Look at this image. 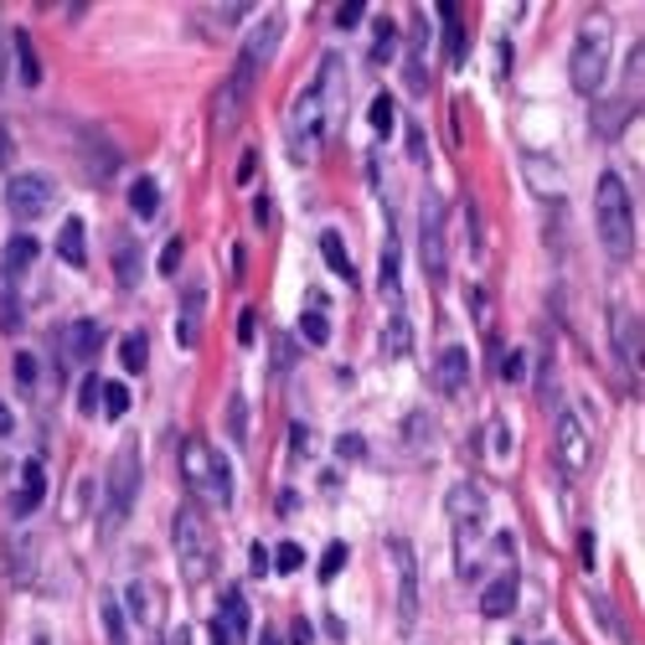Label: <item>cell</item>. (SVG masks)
<instances>
[{
	"label": "cell",
	"instance_id": "obj_1",
	"mask_svg": "<svg viewBox=\"0 0 645 645\" xmlns=\"http://www.w3.org/2000/svg\"><path fill=\"white\" fill-rule=\"evenodd\" d=\"M341 114H346V68H341L336 52H325L321 68H315V84L300 88V93L289 99V114H285L289 160H294V166H310V160L325 151V140L336 135Z\"/></svg>",
	"mask_w": 645,
	"mask_h": 645
},
{
	"label": "cell",
	"instance_id": "obj_2",
	"mask_svg": "<svg viewBox=\"0 0 645 645\" xmlns=\"http://www.w3.org/2000/svg\"><path fill=\"white\" fill-rule=\"evenodd\" d=\"M444 511H449V532H455V574L459 578H480V532H486V516H491V507H486V491H480L476 480H459V486H449V496H444Z\"/></svg>",
	"mask_w": 645,
	"mask_h": 645
},
{
	"label": "cell",
	"instance_id": "obj_3",
	"mask_svg": "<svg viewBox=\"0 0 645 645\" xmlns=\"http://www.w3.org/2000/svg\"><path fill=\"white\" fill-rule=\"evenodd\" d=\"M594 222H599V243L610 258H630L635 254V197H630L625 176L604 170L594 187Z\"/></svg>",
	"mask_w": 645,
	"mask_h": 645
},
{
	"label": "cell",
	"instance_id": "obj_4",
	"mask_svg": "<svg viewBox=\"0 0 645 645\" xmlns=\"http://www.w3.org/2000/svg\"><path fill=\"white\" fill-rule=\"evenodd\" d=\"M181 480H187V491L207 507H233V470H227V459L212 449L207 440L191 434L181 444Z\"/></svg>",
	"mask_w": 645,
	"mask_h": 645
},
{
	"label": "cell",
	"instance_id": "obj_5",
	"mask_svg": "<svg viewBox=\"0 0 645 645\" xmlns=\"http://www.w3.org/2000/svg\"><path fill=\"white\" fill-rule=\"evenodd\" d=\"M170 537H176V563H181V578L187 583H207L212 568H218V537L197 507H176V522H170Z\"/></svg>",
	"mask_w": 645,
	"mask_h": 645
},
{
	"label": "cell",
	"instance_id": "obj_6",
	"mask_svg": "<svg viewBox=\"0 0 645 645\" xmlns=\"http://www.w3.org/2000/svg\"><path fill=\"white\" fill-rule=\"evenodd\" d=\"M604 78H610V21L589 16L574 36V52H568V84L583 99H594L599 88H604Z\"/></svg>",
	"mask_w": 645,
	"mask_h": 645
},
{
	"label": "cell",
	"instance_id": "obj_7",
	"mask_svg": "<svg viewBox=\"0 0 645 645\" xmlns=\"http://www.w3.org/2000/svg\"><path fill=\"white\" fill-rule=\"evenodd\" d=\"M140 496V444L124 440L109 459V496H103V537H114Z\"/></svg>",
	"mask_w": 645,
	"mask_h": 645
},
{
	"label": "cell",
	"instance_id": "obj_8",
	"mask_svg": "<svg viewBox=\"0 0 645 645\" xmlns=\"http://www.w3.org/2000/svg\"><path fill=\"white\" fill-rule=\"evenodd\" d=\"M254 84H258V73H248V68H233L218 84V99H212V130H218V140H227L243 124L248 99H254Z\"/></svg>",
	"mask_w": 645,
	"mask_h": 645
},
{
	"label": "cell",
	"instance_id": "obj_9",
	"mask_svg": "<svg viewBox=\"0 0 645 645\" xmlns=\"http://www.w3.org/2000/svg\"><path fill=\"white\" fill-rule=\"evenodd\" d=\"M52 181L47 176H36V170H21V176H11V187H5V212L16 222H32V218H42L52 207Z\"/></svg>",
	"mask_w": 645,
	"mask_h": 645
},
{
	"label": "cell",
	"instance_id": "obj_10",
	"mask_svg": "<svg viewBox=\"0 0 645 645\" xmlns=\"http://www.w3.org/2000/svg\"><path fill=\"white\" fill-rule=\"evenodd\" d=\"M388 553L398 563V620H403V630H413L419 625V563H413L408 537H388Z\"/></svg>",
	"mask_w": 645,
	"mask_h": 645
},
{
	"label": "cell",
	"instance_id": "obj_11",
	"mask_svg": "<svg viewBox=\"0 0 645 645\" xmlns=\"http://www.w3.org/2000/svg\"><path fill=\"white\" fill-rule=\"evenodd\" d=\"M279 42H285V11H264V16H258V26H254V36H248V42H243V52H238V68L264 73L274 63Z\"/></svg>",
	"mask_w": 645,
	"mask_h": 645
},
{
	"label": "cell",
	"instance_id": "obj_12",
	"mask_svg": "<svg viewBox=\"0 0 645 645\" xmlns=\"http://www.w3.org/2000/svg\"><path fill=\"white\" fill-rule=\"evenodd\" d=\"M558 465L568 476H583L589 470V459H594V444H589V424L578 419V413H558Z\"/></svg>",
	"mask_w": 645,
	"mask_h": 645
},
{
	"label": "cell",
	"instance_id": "obj_13",
	"mask_svg": "<svg viewBox=\"0 0 645 645\" xmlns=\"http://www.w3.org/2000/svg\"><path fill=\"white\" fill-rule=\"evenodd\" d=\"M419 248H424L429 279H434V285H444L449 258H444V207H440V197H424V218H419Z\"/></svg>",
	"mask_w": 645,
	"mask_h": 645
},
{
	"label": "cell",
	"instance_id": "obj_14",
	"mask_svg": "<svg viewBox=\"0 0 645 645\" xmlns=\"http://www.w3.org/2000/svg\"><path fill=\"white\" fill-rule=\"evenodd\" d=\"M610 336H614V357H620V367H641V310L630 305H614L610 315Z\"/></svg>",
	"mask_w": 645,
	"mask_h": 645
},
{
	"label": "cell",
	"instance_id": "obj_15",
	"mask_svg": "<svg viewBox=\"0 0 645 645\" xmlns=\"http://www.w3.org/2000/svg\"><path fill=\"white\" fill-rule=\"evenodd\" d=\"M516 594H522V574H516V563H507V568L491 578V589L480 594V614H486V620H507V614L516 610Z\"/></svg>",
	"mask_w": 645,
	"mask_h": 645
},
{
	"label": "cell",
	"instance_id": "obj_16",
	"mask_svg": "<svg viewBox=\"0 0 645 645\" xmlns=\"http://www.w3.org/2000/svg\"><path fill=\"white\" fill-rule=\"evenodd\" d=\"M124 610L135 614V625L151 630V635L166 625V599H160V589H155V583H145V578L124 589Z\"/></svg>",
	"mask_w": 645,
	"mask_h": 645
},
{
	"label": "cell",
	"instance_id": "obj_17",
	"mask_svg": "<svg viewBox=\"0 0 645 645\" xmlns=\"http://www.w3.org/2000/svg\"><path fill=\"white\" fill-rule=\"evenodd\" d=\"M202 315H207V289L202 285H187L181 294V310H176V346H197L202 341Z\"/></svg>",
	"mask_w": 645,
	"mask_h": 645
},
{
	"label": "cell",
	"instance_id": "obj_18",
	"mask_svg": "<svg viewBox=\"0 0 645 645\" xmlns=\"http://www.w3.org/2000/svg\"><path fill=\"white\" fill-rule=\"evenodd\" d=\"M42 501H47V465L32 455L21 465V491L11 496V516H32Z\"/></svg>",
	"mask_w": 645,
	"mask_h": 645
},
{
	"label": "cell",
	"instance_id": "obj_19",
	"mask_svg": "<svg viewBox=\"0 0 645 645\" xmlns=\"http://www.w3.org/2000/svg\"><path fill=\"white\" fill-rule=\"evenodd\" d=\"M434 382H440L444 398H459L465 382H470V352L465 346H444L440 362H434Z\"/></svg>",
	"mask_w": 645,
	"mask_h": 645
},
{
	"label": "cell",
	"instance_id": "obj_20",
	"mask_svg": "<svg viewBox=\"0 0 645 645\" xmlns=\"http://www.w3.org/2000/svg\"><path fill=\"white\" fill-rule=\"evenodd\" d=\"M377 294L388 300V310L398 315V305H403V254H398V238L388 233V243H382V269H377Z\"/></svg>",
	"mask_w": 645,
	"mask_h": 645
},
{
	"label": "cell",
	"instance_id": "obj_21",
	"mask_svg": "<svg viewBox=\"0 0 645 645\" xmlns=\"http://www.w3.org/2000/svg\"><path fill=\"white\" fill-rule=\"evenodd\" d=\"M403 78H408V93H429V26H424V16H419V32H413V47H408Z\"/></svg>",
	"mask_w": 645,
	"mask_h": 645
},
{
	"label": "cell",
	"instance_id": "obj_22",
	"mask_svg": "<svg viewBox=\"0 0 645 645\" xmlns=\"http://www.w3.org/2000/svg\"><path fill=\"white\" fill-rule=\"evenodd\" d=\"M63 346H68V362H88L103 346V325L99 321H73L63 331Z\"/></svg>",
	"mask_w": 645,
	"mask_h": 645
},
{
	"label": "cell",
	"instance_id": "obj_23",
	"mask_svg": "<svg viewBox=\"0 0 645 645\" xmlns=\"http://www.w3.org/2000/svg\"><path fill=\"white\" fill-rule=\"evenodd\" d=\"M140 274H145V264H140V243L124 233V238H114V285L140 289Z\"/></svg>",
	"mask_w": 645,
	"mask_h": 645
},
{
	"label": "cell",
	"instance_id": "obj_24",
	"mask_svg": "<svg viewBox=\"0 0 645 645\" xmlns=\"http://www.w3.org/2000/svg\"><path fill=\"white\" fill-rule=\"evenodd\" d=\"M218 620H222V630H227V641H248V599H243V589H227V594H222Z\"/></svg>",
	"mask_w": 645,
	"mask_h": 645
},
{
	"label": "cell",
	"instance_id": "obj_25",
	"mask_svg": "<svg viewBox=\"0 0 645 645\" xmlns=\"http://www.w3.org/2000/svg\"><path fill=\"white\" fill-rule=\"evenodd\" d=\"M84 233H88L84 218H68V222H63V233H57V258H63V264H73V269H84V264H88Z\"/></svg>",
	"mask_w": 645,
	"mask_h": 645
},
{
	"label": "cell",
	"instance_id": "obj_26",
	"mask_svg": "<svg viewBox=\"0 0 645 645\" xmlns=\"http://www.w3.org/2000/svg\"><path fill=\"white\" fill-rule=\"evenodd\" d=\"M42 258V243L32 238V233H16V238L5 243V254H0V264H5V274H26Z\"/></svg>",
	"mask_w": 645,
	"mask_h": 645
},
{
	"label": "cell",
	"instance_id": "obj_27",
	"mask_svg": "<svg viewBox=\"0 0 645 645\" xmlns=\"http://www.w3.org/2000/svg\"><path fill=\"white\" fill-rule=\"evenodd\" d=\"M392 52H398V21H392V16H377L372 47H367V63H372V68H382V63H392Z\"/></svg>",
	"mask_w": 645,
	"mask_h": 645
},
{
	"label": "cell",
	"instance_id": "obj_28",
	"mask_svg": "<svg viewBox=\"0 0 645 645\" xmlns=\"http://www.w3.org/2000/svg\"><path fill=\"white\" fill-rule=\"evenodd\" d=\"M321 258L331 264V274H341V285H352L357 274H352V254H346V243H341L336 227H325L321 233Z\"/></svg>",
	"mask_w": 645,
	"mask_h": 645
},
{
	"label": "cell",
	"instance_id": "obj_29",
	"mask_svg": "<svg viewBox=\"0 0 645 645\" xmlns=\"http://www.w3.org/2000/svg\"><path fill=\"white\" fill-rule=\"evenodd\" d=\"M130 212H135L140 222H151L155 212H160V187H155L151 176H135V187H130Z\"/></svg>",
	"mask_w": 645,
	"mask_h": 645
},
{
	"label": "cell",
	"instance_id": "obj_30",
	"mask_svg": "<svg viewBox=\"0 0 645 645\" xmlns=\"http://www.w3.org/2000/svg\"><path fill=\"white\" fill-rule=\"evenodd\" d=\"M11 42H16V73H21V84L36 88V84H42V57H36L32 36H26V32H11Z\"/></svg>",
	"mask_w": 645,
	"mask_h": 645
},
{
	"label": "cell",
	"instance_id": "obj_31",
	"mask_svg": "<svg viewBox=\"0 0 645 645\" xmlns=\"http://www.w3.org/2000/svg\"><path fill=\"white\" fill-rule=\"evenodd\" d=\"M120 362L130 372H145V362H151V336H145V331H130V336L120 341Z\"/></svg>",
	"mask_w": 645,
	"mask_h": 645
},
{
	"label": "cell",
	"instance_id": "obj_32",
	"mask_svg": "<svg viewBox=\"0 0 645 645\" xmlns=\"http://www.w3.org/2000/svg\"><path fill=\"white\" fill-rule=\"evenodd\" d=\"M444 16H449V57L455 63H465V52H470V26L465 21H455V5H440Z\"/></svg>",
	"mask_w": 645,
	"mask_h": 645
},
{
	"label": "cell",
	"instance_id": "obj_33",
	"mask_svg": "<svg viewBox=\"0 0 645 645\" xmlns=\"http://www.w3.org/2000/svg\"><path fill=\"white\" fill-rule=\"evenodd\" d=\"M103 625H109V645H130V625H124L120 599H103Z\"/></svg>",
	"mask_w": 645,
	"mask_h": 645
},
{
	"label": "cell",
	"instance_id": "obj_34",
	"mask_svg": "<svg viewBox=\"0 0 645 645\" xmlns=\"http://www.w3.org/2000/svg\"><path fill=\"white\" fill-rule=\"evenodd\" d=\"M269 558H274V574H300V563H305V547H300V543H279Z\"/></svg>",
	"mask_w": 645,
	"mask_h": 645
},
{
	"label": "cell",
	"instance_id": "obj_35",
	"mask_svg": "<svg viewBox=\"0 0 645 645\" xmlns=\"http://www.w3.org/2000/svg\"><path fill=\"white\" fill-rule=\"evenodd\" d=\"M300 336H305L310 346H325V341H331V321H325L321 310H305V315H300Z\"/></svg>",
	"mask_w": 645,
	"mask_h": 645
},
{
	"label": "cell",
	"instance_id": "obj_36",
	"mask_svg": "<svg viewBox=\"0 0 645 645\" xmlns=\"http://www.w3.org/2000/svg\"><path fill=\"white\" fill-rule=\"evenodd\" d=\"M382 346H388V357H408V346H413V331H408L403 315H392V321H388V341H382Z\"/></svg>",
	"mask_w": 645,
	"mask_h": 645
},
{
	"label": "cell",
	"instance_id": "obj_37",
	"mask_svg": "<svg viewBox=\"0 0 645 645\" xmlns=\"http://www.w3.org/2000/svg\"><path fill=\"white\" fill-rule=\"evenodd\" d=\"M346 563H352V547H346V543H331V547H325V553H321V583H331V578H336Z\"/></svg>",
	"mask_w": 645,
	"mask_h": 645
},
{
	"label": "cell",
	"instance_id": "obj_38",
	"mask_svg": "<svg viewBox=\"0 0 645 645\" xmlns=\"http://www.w3.org/2000/svg\"><path fill=\"white\" fill-rule=\"evenodd\" d=\"M103 413H109V419H124V413H130V388H124V382H103Z\"/></svg>",
	"mask_w": 645,
	"mask_h": 645
},
{
	"label": "cell",
	"instance_id": "obj_39",
	"mask_svg": "<svg viewBox=\"0 0 645 645\" xmlns=\"http://www.w3.org/2000/svg\"><path fill=\"white\" fill-rule=\"evenodd\" d=\"M367 120H372V130H377V135H388V130H392V99H388V93H377V99H372V109H367Z\"/></svg>",
	"mask_w": 645,
	"mask_h": 645
},
{
	"label": "cell",
	"instance_id": "obj_40",
	"mask_svg": "<svg viewBox=\"0 0 645 645\" xmlns=\"http://www.w3.org/2000/svg\"><path fill=\"white\" fill-rule=\"evenodd\" d=\"M362 16H367V0H346V5H336V26H341V32L362 26Z\"/></svg>",
	"mask_w": 645,
	"mask_h": 645
},
{
	"label": "cell",
	"instance_id": "obj_41",
	"mask_svg": "<svg viewBox=\"0 0 645 645\" xmlns=\"http://www.w3.org/2000/svg\"><path fill=\"white\" fill-rule=\"evenodd\" d=\"M202 16L212 21L218 32H227V26H233L238 16H248V5H212V11H202Z\"/></svg>",
	"mask_w": 645,
	"mask_h": 645
},
{
	"label": "cell",
	"instance_id": "obj_42",
	"mask_svg": "<svg viewBox=\"0 0 645 645\" xmlns=\"http://www.w3.org/2000/svg\"><path fill=\"white\" fill-rule=\"evenodd\" d=\"M103 403V382L99 377H84V388H78V413H93Z\"/></svg>",
	"mask_w": 645,
	"mask_h": 645
},
{
	"label": "cell",
	"instance_id": "obj_43",
	"mask_svg": "<svg viewBox=\"0 0 645 645\" xmlns=\"http://www.w3.org/2000/svg\"><path fill=\"white\" fill-rule=\"evenodd\" d=\"M248 574H254V578H269L274 574V558H269V547H248Z\"/></svg>",
	"mask_w": 645,
	"mask_h": 645
},
{
	"label": "cell",
	"instance_id": "obj_44",
	"mask_svg": "<svg viewBox=\"0 0 645 645\" xmlns=\"http://www.w3.org/2000/svg\"><path fill=\"white\" fill-rule=\"evenodd\" d=\"M408 155H413L419 166H429V140H424V130H419V124H408Z\"/></svg>",
	"mask_w": 645,
	"mask_h": 645
},
{
	"label": "cell",
	"instance_id": "obj_45",
	"mask_svg": "<svg viewBox=\"0 0 645 645\" xmlns=\"http://www.w3.org/2000/svg\"><path fill=\"white\" fill-rule=\"evenodd\" d=\"M176 269H181V238H170L166 248H160V274H170V279H176Z\"/></svg>",
	"mask_w": 645,
	"mask_h": 645
},
{
	"label": "cell",
	"instance_id": "obj_46",
	"mask_svg": "<svg viewBox=\"0 0 645 645\" xmlns=\"http://www.w3.org/2000/svg\"><path fill=\"white\" fill-rule=\"evenodd\" d=\"M285 645H315V630H310V620H294L289 625V641Z\"/></svg>",
	"mask_w": 645,
	"mask_h": 645
},
{
	"label": "cell",
	"instance_id": "obj_47",
	"mask_svg": "<svg viewBox=\"0 0 645 645\" xmlns=\"http://www.w3.org/2000/svg\"><path fill=\"white\" fill-rule=\"evenodd\" d=\"M254 336H258V310H243V315H238V341L248 346Z\"/></svg>",
	"mask_w": 645,
	"mask_h": 645
},
{
	"label": "cell",
	"instance_id": "obj_48",
	"mask_svg": "<svg viewBox=\"0 0 645 645\" xmlns=\"http://www.w3.org/2000/svg\"><path fill=\"white\" fill-rule=\"evenodd\" d=\"M336 455H346V459H362V455H367V444H362L357 434H346V440H336Z\"/></svg>",
	"mask_w": 645,
	"mask_h": 645
},
{
	"label": "cell",
	"instance_id": "obj_49",
	"mask_svg": "<svg viewBox=\"0 0 645 645\" xmlns=\"http://www.w3.org/2000/svg\"><path fill=\"white\" fill-rule=\"evenodd\" d=\"M289 449H294V455H310V429L305 424L289 429Z\"/></svg>",
	"mask_w": 645,
	"mask_h": 645
},
{
	"label": "cell",
	"instance_id": "obj_50",
	"mask_svg": "<svg viewBox=\"0 0 645 645\" xmlns=\"http://www.w3.org/2000/svg\"><path fill=\"white\" fill-rule=\"evenodd\" d=\"M501 377H511V382L522 377V352H511V357H501Z\"/></svg>",
	"mask_w": 645,
	"mask_h": 645
},
{
	"label": "cell",
	"instance_id": "obj_51",
	"mask_svg": "<svg viewBox=\"0 0 645 645\" xmlns=\"http://www.w3.org/2000/svg\"><path fill=\"white\" fill-rule=\"evenodd\" d=\"M578 553H583V558H578V563H583V568H594V537H589V532L578 537Z\"/></svg>",
	"mask_w": 645,
	"mask_h": 645
},
{
	"label": "cell",
	"instance_id": "obj_52",
	"mask_svg": "<svg viewBox=\"0 0 645 645\" xmlns=\"http://www.w3.org/2000/svg\"><path fill=\"white\" fill-rule=\"evenodd\" d=\"M233 440H248V434H243V398H233Z\"/></svg>",
	"mask_w": 645,
	"mask_h": 645
},
{
	"label": "cell",
	"instance_id": "obj_53",
	"mask_svg": "<svg viewBox=\"0 0 645 645\" xmlns=\"http://www.w3.org/2000/svg\"><path fill=\"white\" fill-rule=\"evenodd\" d=\"M16 377H21V382H32V377H36V362L32 357H16Z\"/></svg>",
	"mask_w": 645,
	"mask_h": 645
},
{
	"label": "cell",
	"instance_id": "obj_54",
	"mask_svg": "<svg viewBox=\"0 0 645 645\" xmlns=\"http://www.w3.org/2000/svg\"><path fill=\"white\" fill-rule=\"evenodd\" d=\"M325 630H331V641H346V625H341V614H325Z\"/></svg>",
	"mask_w": 645,
	"mask_h": 645
},
{
	"label": "cell",
	"instance_id": "obj_55",
	"mask_svg": "<svg viewBox=\"0 0 645 645\" xmlns=\"http://www.w3.org/2000/svg\"><path fill=\"white\" fill-rule=\"evenodd\" d=\"M11 155H16V145H11V135L0 130V166H11Z\"/></svg>",
	"mask_w": 645,
	"mask_h": 645
},
{
	"label": "cell",
	"instance_id": "obj_56",
	"mask_svg": "<svg viewBox=\"0 0 645 645\" xmlns=\"http://www.w3.org/2000/svg\"><path fill=\"white\" fill-rule=\"evenodd\" d=\"M11 429H16V419H11V408L0 403V434H11Z\"/></svg>",
	"mask_w": 645,
	"mask_h": 645
},
{
	"label": "cell",
	"instance_id": "obj_57",
	"mask_svg": "<svg viewBox=\"0 0 645 645\" xmlns=\"http://www.w3.org/2000/svg\"><path fill=\"white\" fill-rule=\"evenodd\" d=\"M258 645H285V641H279V630H258Z\"/></svg>",
	"mask_w": 645,
	"mask_h": 645
},
{
	"label": "cell",
	"instance_id": "obj_58",
	"mask_svg": "<svg viewBox=\"0 0 645 645\" xmlns=\"http://www.w3.org/2000/svg\"><path fill=\"white\" fill-rule=\"evenodd\" d=\"M543 645H558V641H543Z\"/></svg>",
	"mask_w": 645,
	"mask_h": 645
}]
</instances>
